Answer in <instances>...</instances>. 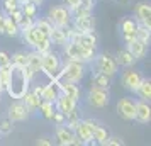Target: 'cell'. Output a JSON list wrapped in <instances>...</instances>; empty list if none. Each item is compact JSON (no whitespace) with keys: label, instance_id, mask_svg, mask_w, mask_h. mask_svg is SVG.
Returning a JSON list of instances; mask_svg holds the SVG:
<instances>
[{"label":"cell","instance_id":"6da1fadb","mask_svg":"<svg viewBox=\"0 0 151 146\" xmlns=\"http://www.w3.org/2000/svg\"><path fill=\"white\" fill-rule=\"evenodd\" d=\"M31 88V80L26 77L24 70L19 68V66H12L10 68V77L7 80V85H5V90L12 99H21L26 92Z\"/></svg>","mask_w":151,"mask_h":146},{"label":"cell","instance_id":"7a4b0ae2","mask_svg":"<svg viewBox=\"0 0 151 146\" xmlns=\"http://www.w3.org/2000/svg\"><path fill=\"white\" fill-rule=\"evenodd\" d=\"M63 48H65L63 49L65 60H75V61H82L85 65H90L97 53V49H90L80 44L78 41H66L63 44Z\"/></svg>","mask_w":151,"mask_h":146},{"label":"cell","instance_id":"3957f363","mask_svg":"<svg viewBox=\"0 0 151 146\" xmlns=\"http://www.w3.org/2000/svg\"><path fill=\"white\" fill-rule=\"evenodd\" d=\"M87 75V65L75 60H65L60 71V82H70V83H80Z\"/></svg>","mask_w":151,"mask_h":146},{"label":"cell","instance_id":"277c9868","mask_svg":"<svg viewBox=\"0 0 151 146\" xmlns=\"http://www.w3.org/2000/svg\"><path fill=\"white\" fill-rule=\"evenodd\" d=\"M61 66H63L61 56L58 55V53H55L53 49H49V51H46V53L41 55V73L46 75L48 80L58 82Z\"/></svg>","mask_w":151,"mask_h":146},{"label":"cell","instance_id":"5b68a950","mask_svg":"<svg viewBox=\"0 0 151 146\" xmlns=\"http://www.w3.org/2000/svg\"><path fill=\"white\" fill-rule=\"evenodd\" d=\"M87 104L92 107V109H105L110 102V92L109 88H104V87H99V85H90L88 92H87Z\"/></svg>","mask_w":151,"mask_h":146},{"label":"cell","instance_id":"8992f818","mask_svg":"<svg viewBox=\"0 0 151 146\" xmlns=\"http://www.w3.org/2000/svg\"><path fill=\"white\" fill-rule=\"evenodd\" d=\"M46 17L48 21L53 24V26H58V27H66L71 24V12L66 5H53V7L48 9L46 12Z\"/></svg>","mask_w":151,"mask_h":146},{"label":"cell","instance_id":"52a82bcc","mask_svg":"<svg viewBox=\"0 0 151 146\" xmlns=\"http://www.w3.org/2000/svg\"><path fill=\"white\" fill-rule=\"evenodd\" d=\"M92 63H93V68L95 70H100V71L107 73L112 78L119 73V66H117L116 60H114V56L110 55V53H99V55L95 53Z\"/></svg>","mask_w":151,"mask_h":146},{"label":"cell","instance_id":"ba28073f","mask_svg":"<svg viewBox=\"0 0 151 146\" xmlns=\"http://www.w3.org/2000/svg\"><path fill=\"white\" fill-rule=\"evenodd\" d=\"M55 143L60 146H82V141L75 136V131L70 129L66 124L56 126L55 129Z\"/></svg>","mask_w":151,"mask_h":146},{"label":"cell","instance_id":"9c48e42d","mask_svg":"<svg viewBox=\"0 0 151 146\" xmlns=\"http://www.w3.org/2000/svg\"><path fill=\"white\" fill-rule=\"evenodd\" d=\"M116 112L122 121H127V122L134 121V116H136V99L132 97L119 99L116 104Z\"/></svg>","mask_w":151,"mask_h":146},{"label":"cell","instance_id":"30bf717a","mask_svg":"<svg viewBox=\"0 0 151 146\" xmlns=\"http://www.w3.org/2000/svg\"><path fill=\"white\" fill-rule=\"evenodd\" d=\"M87 121V124L90 126V131H92V138H93V143L95 145H102L105 146L107 145V138H109V132L105 129V126L99 121V119H85Z\"/></svg>","mask_w":151,"mask_h":146},{"label":"cell","instance_id":"8fae6325","mask_svg":"<svg viewBox=\"0 0 151 146\" xmlns=\"http://www.w3.org/2000/svg\"><path fill=\"white\" fill-rule=\"evenodd\" d=\"M29 116H31V114H29V111L26 109V105L22 104L21 99H17L15 102H12L7 109V117L10 119L14 124L15 122H24Z\"/></svg>","mask_w":151,"mask_h":146},{"label":"cell","instance_id":"7c38bea8","mask_svg":"<svg viewBox=\"0 0 151 146\" xmlns=\"http://www.w3.org/2000/svg\"><path fill=\"white\" fill-rule=\"evenodd\" d=\"M141 80H143L141 73L136 71V70H132V68H126V71H122V75H121V83H122V87L126 90L132 92V93L136 92L137 85L141 83Z\"/></svg>","mask_w":151,"mask_h":146},{"label":"cell","instance_id":"4fadbf2b","mask_svg":"<svg viewBox=\"0 0 151 146\" xmlns=\"http://www.w3.org/2000/svg\"><path fill=\"white\" fill-rule=\"evenodd\" d=\"M119 29H121V37L124 44H129L136 39V21L132 17H124L119 24Z\"/></svg>","mask_w":151,"mask_h":146},{"label":"cell","instance_id":"5bb4252c","mask_svg":"<svg viewBox=\"0 0 151 146\" xmlns=\"http://www.w3.org/2000/svg\"><path fill=\"white\" fill-rule=\"evenodd\" d=\"M71 26L80 31V32H90L95 31V19L93 14H87V15H76L71 19Z\"/></svg>","mask_w":151,"mask_h":146},{"label":"cell","instance_id":"9a60e30c","mask_svg":"<svg viewBox=\"0 0 151 146\" xmlns=\"http://www.w3.org/2000/svg\"><path fill=\"white\" fill-rule=\"evenodd\" d=\"M134 21L137 24L151 26V5L150 2H139L134 7Z\"/></svg>","mask_w":151,"mask_h":146},{"label":"cell","instance_id":"2e32d148","mask_svg":"<svg viewBox=\"0 0 151 146\" xmlns=\"http://www.w3.org/2000/svg\"><path fill=\"white\" fill-rule=\"evenodd\" d=\"M134 121L139 124H150L151 121V105L148 100H136V116Z\"/></svg>","mask_w":151,"mask_h":146},{"label":"cell","instance_id":"e0dca14e","mask_svg":"<svg viewBox=\"0 0 151 146\" xmlns=\"http://www.w3.org/2000/svg\"><path fill=\"white\" fill-rule=\"evenodd\" d=\"M78 104H80V102H76L75 99H71V97H68V95H65V93L60 92V95H58L56 100H55V109L63 112V114L66 116V114L71 112L75 107H78Z\"/></svg>","mask_w":151,"mask_h":146},{"label":"cell","instance_id":"ac0fdd59","mask_svg":"<svg viewBox=\"0 0 151 146\" xmlns=\"http://www.w3.org/2000/svg\"><path fill=\"white\" fill-rule=\"evenodd\" d=\"M19 36L22 37V41L26 42L29 48H32V49H34V46L39 41H42L44 37H48V36L42 34L39 29H36L34 26H32V27H29V29H26V31H21V34H19Z\"/></svg>","mask_w":151,"mask_h":146},{"label":"cell","instance_id":"d6986e66","mask_svg":"<svg viewBox=\"0 0 151 146\" xmlns=\"http://www.w3.org/2000/svg\"><path fill=\"white\" fill-rule=\"evenodd\" d=\"M75 131V136L80 141H82V146L85 145H95L93 143V138H92V131H90V126L87 124L85 119H80V122L76 124V127L73 129Z\"/></svg>","mask_w":151,"mask_h":146},{"label":"cell","instance_id":"ffe728a7","mask_svg":"<svg viewBox=\"0 0 151 146\" xmlns=\"http://www.w3.org/2000/svg\"><path fill=\"white\" fill-rule=\"evenodd\" d=\"M114 60H116V63H117V66H119V68H132V66H134V63L137 61L127 48L119 49L116 55H114Z\"/></svg>","mask_w":151,"mask_h":146},{"label":"cell","instance_id":"44dd1931","mask_svg":"<svg viewBox=\"0 0 151 146\" xmlns=\"http://www.w3.org/2000/svg\"><path fill=\"white\" fill-rule=\"evenodd\" d=\"M58 95H60V82L49 80L48 83H44L42 93H41V100H48V102H53L55 104V100Z\"/></svg>","mask_w":151,"mask_h":146},{"label":"cell","instance_id":"7402d4cb","mask_svg":"<svg viewBox=\"0 0 151 146\" xmlns=\"http://www.w3.org/2000/svg\"><path fill=\"white\" fill-rule=\"evenodd\" d=\"M22 104L26 105V109L29 111V114H34V112H37V109H39V105H41V97H37L36 93H32L31 90H27L24 95L21 97Z\"/></svg>","mask_w":151,"mask_h":146},{"label":"cell","instance_id":"603a6c76","mask_svg":"<svg viewBox=\"0 0 151 146\" xmlns=\"http://www.w3.org/2000/svg\"><path fill=\"white\" fill-rule=\"evenodd\" d=\"M90 78H92V83L93 85H99V87H104V88H109L110 85H112V77H109L107 73H104L100 70L92 68Z\"/></svg>","mask_w":151,"mask_h":146},{"label":"cell","instance_id":"cb8c5ba5","mask_svg":"<svg viewBox=\"0 0 151 146\" xmlns=\"http://www.w3.org/2000/svg\"><path fill=\"white\" fill-rule=\"evenodd\" d=\"M60 82V80H58ZM60 92L68 95V97L75 99L76 102H80V97H82V90L78 83H70V82H60Z\"/></svg>","mask_w":151,"mask_h":146},{"label":"cell","instance_id":"d4e9b609","mask_svg":"<svg viewBox=\"0 0 151 146\" xmlns=\"http://www.w3.org/2000/svg\"><path fill=\"white\" fill-rule=\"evenodd\" d=\"M148 46H150V44L139 41V39H134L132 42L126 44V48L132 53V56H134L136 60H143L144 56H146V53H148Z\"/></svg>","mask_w":151,"mask_h":146},{"label":"cell","instance_id":"484cf974","mask_svg":"<svg viewBox=\"0 0 151 146\" xmlns=\"http://www.w3.org/2000/svg\"><path fill=\"white\" fill-rule=\"evenodd\" d=\"M49 41L53 46H63L65 42L68 41L66 39V27H58V26H53V31L49 32Z\"/></svg>","mask_w":151,"mask_h":146},{"label":"cell","instance_id":"4316f807","mask_svg":"<svg viewBox=\"0 0 151 146\" xmlns=\"http://www.w3.org/2000/svg\"><path fill=\"white\" fill-rule=\"evenodd\" d=\"M134 93L137 95L139 100H148V102H150V99H151V80H150V78H144L143 77L141 83L137 85V88H136Z\"/></svg>","mask_w":151,"mask_h":146},{"label":"cell","instance_id":"83f0119b","mask_svg":"<svg viewBox=\"0 0 151 146\" xmlns=\"http://www.w3.org/2000/svg\"><path fill=\"white\" fill-rule=\"evenodd\" d=\"M21 34V29L17 26V22L12 21L7 14H5V22H4V36H9V37H17Z\"/></svg>","mask_w":151,"mask_h":146},{"label":"cell","instance_id":"f1b7e54d","mask_svg":"<svg viewBox=\"0 0 151 146\" xmlns=\"http://www.w3.org/2000/svg\"><path fill=\"white\" fill-rule=\"evenodd\" d=\"M136 39L150 44L151 42V26H144V24H137L136 22Z\"/></svg>","mask_w":151,"mask_h":146},{"label":"cell","instance_id":"f546056e","mask_svg":"<svg viewBox=\"0 0 151 146\" xmlns=\"http://www.w3.org/2000/svg\"><path fill=\"white\" fill-rule=\"evenodd\" d=\"M55 111H56L55 104H53V102H48V100H41V105H39V109H37V112H39L46 121H51V119H53Z\"/></svg>","mask_w":151,"mask_h":146},{"label":"cell","instance_id":"4dcf8cb0","mask_svg":"<svg viewBox=\"0 0 151 146\" xmlns=\"http://www.w3.org/2000/svg\"><path fill=\"white\" fill-rule=\"evenodd\" d=\"M34 27L39 29L44 36H49V32L53 31V24L48 21V17H36L34 19Z\"/></svg>","mask_w":151,"mask_h":146},{"label":"cell","instance_id":"1f68e13d","mask_svg":"<svg viewBox=\"0 0 151 146\" xmlns=\"http://www.w3.org/2000/svg\"><path fill=\"white\" fill-rule=\"evenodd\" d=\"M12 131H14V122H12L7 116L0 117V138H7V136H10Z\"/></svg>","mask_w":151,"mask_h":146},{"label":"cell","instance_id":"d6a6232c","mask_svg":"<svg viewBox=\"0 0 151 146\" xmlns=\"http://www.w3.org/2000/svg\"><path fill=\"white\" fill-rule=\"evenodd\" d=\"M26 63H27V53H26V51H15L14 55L10 56V65H12V66L24 68Z\"/></svg>","mask_w":151,"mask_h":146},{"label":"cell","instance_id":"836d02e7","mask_svg":"<svg viewBox=\"0 0 151 146\" xmlns=\"http://www.w3.org/2000/svg\"><path fill=\"white\" fill-rule=\"evenodd\" d=\"M80 119H82L80 111H78V107H75L71 112H68V114H66V121H65V124L68 126L70 129H75L76 124L80 122Z\"/></svg>","mask_w":151,"mask_h":146},{"label":"cell","instance_id":"e575fe53","mask_svg":"<svg viewBox=\"0 0 151 146\" xmlns=\"http://www.w3.org/2000/svg\"><path fill=\"white\" fill-rule=\"evenodd\" d=\"M21 10H22V14L24 15L36 19V17H37V12H39V7L34 5V4H31V2H27V4H24V5L21 7Z\"/></svg>","mask_w":151,"mask_h":146},{"label":"cell","instance_id":"d590c367","mask_svg":"<svg viewBox=\"0 0 151 146\" xmlns=\"http://www.w3.org/2000/svg\"><path fill=\"white\" fill-rule=\"evenodd\" d=\"M10 68H12V65L0 66V85H2V88H4V90H5L7 80H9V77H10Z\"/></svg>","mask_w":151,"mask_h":146},{"label":"cell","instance_id":"8d00e7d4","mask_svg":"<svg viewBox=\"0 0 151 146\" xmlns=\"http://www.w3.org/2000/svg\"><path fill=\"white\" fill-rule=\"evenodd\" d=\"M34 49L37 51V53H46V51H49V49H53V44H51V41H49V37H44L42 41H39L37 44L34 46Z\"/></svg>","mask_w":151,"mask_h":146},{"label":"cell","instance_id":"74e56055","mask_svg":"<svg viewBox=\"0 0 151 146\" xmlns=\"http://www.w3.org/2000/svg\"><path fill=\"white\" fill-rule=\"evenodd\" d=\"M17 26H19L21 31H26V29H29V27H32V26H34V19L22 14V17L19 19V22H17Z\"/></svg>","mask_w":151,"mask_h":146},{"label":"cell","instance_id":"f35d334b","mask_svg":"<svg viewBox=\"0 0 151 146\" xmlns=\"http://www.w3.org/2000/svg\"><path fill=\"white\" fill-rule=\"evenodd\" d=\"M65 121H66V116H65L63 112H60V111H55L51 122H55V126H60V124H65Z\"/></svg>","mask_w":151,"mask_h":146},{"label":"cell","instance_id":"ab89813d","mask_svg":"<svg viewBox=\"0 0 151 146\" xmlns=\"http://www.w3.org/2000/svg\"><path fill=\"white\" fill-rule=\"evenodd\" d=\"M124 145V139L119 138V136H109L107 138V145L105 146H122Z\"/></svg>","mask_w":151,"mask_h":146},{"label":"cell","instance_id":"60d3db41","mask_svg":"<svg viewBox=\"0 0 151 146\" xmlns=\"http://www.w3.org/2000/svg\"><path fill=\"white\" fill-rule=\"evenodd\" d=\"M5 65H10V55L7 51L0 49V66H5Z\"/></svg>","mask_w":151,"mask_h":146},{"label":"cell","instance_id":"b9f144b4","mask_svg":"<svg viewBox=\"0 0 151 146\" xmlns=\"http://www.w3.org/2000/svg\"><path fill=\"white\" fill-rule=\"evenodd\" d=\"M36 143L39 146H53V139H49L48 136H42V138H39Z\"/></svg>","mask_w":151,"mask_h":146},{"label":"cell","instance_id":"7bdbcfd3","mask_svg":"<svg viewBox=\"0 0 151 146\" xmlns=\"http://www.w3.org/2000/svg\"><path fill=\"white\" fill-rule=\"evenodd\" d=\"M42 87H44V83H39V85H34L32 88H29V90L32 92V93H36L37 97H41V93H42Z\"/></svg>","mask_w":151,"mask_h":146},{"label":"cell","instance_id":"ee69618b","mask_svg":"<svg viewBox=\"0 0 151 146\" xmlns=\"http://www.w3.org/2000/svg\"><path fill=\"white\" fill-rule=\"evenodd\" d=\"M63 4H65V5L70 9V10H71L73 7H76V5L80 4V0H63Z\"/></svg>","mask_w":151,"mask_h":146},{"label":"cell","instance_id":"f6af8a7d","mask_svg":"<svg viewBox=\"0 0 151 146\" xmlns=\"http://www.w3.org/2000/svg\"><path fill=\"white\" fill-rule=\"evenodd\" d=\"M4 22H5V14L0 9V36H4Z\"/></svg>","mask_w":151,"mask_h":146},{"label":"cell","instance_id":"bcb514c9","mask_svg":"<svg viewBox=\"0 0 151 146\" xmlns=\"http://www.w3.org/2000/svg\"><path fill=\"white\" fill-rule=\"evenodd\" d=\"M29 2H31V4H34V5H37V7H41L46 0H29Z\"/></svg>","mask_w":151,"mask_h":146},{"label":"cell","instance_id":"7dc6e473","mask_svg":"<svg viewBox=\"0 0 151 146\" xmlns=\"http://www.w3.org/2000/svg\"><path fill=\"white\" fill-rule=\"evenodd\" d=\"M117 4H121V5H131L132 4V0H116Z\"/></svg>","mask_w":151,"mask_h":146},{"label":"cell","instance_id":"c3c4849f","mask_svg":"<svg viewBox=\"0 0 151 146\" xmlns=\"http://www.w3.org/2000/svg\"><path fill=\"white\" fill-rule=\"evenodd\" d=\"M2 92H4V88H2V85H0V97H2Z\"/></svg>","mask_w":151,"mask_h":146}]
</instances>
